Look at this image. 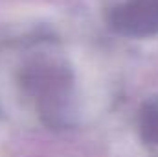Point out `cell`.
<instances>
[{"label":"cell","mask_w":158,"mask_h":157,"mask_svg":"<svg viewBox=\"0 0 158 157\" xmlns=\"http://www.w3.org/2000/svg\"><path fill=\"white\" fill-rule=\"evenodd\" d=\"M107 24L123 37H153L158 34V0H121L110 7Z\"/></svg>","instance_id":"7a4b0ae2"},{"label":"cell","mask_w":158,"mask_h":157,"mask_svg":"<svg viewBox=\"0 0 158 157\" xmlns=\"http://www.w3.org/2000/svg\"><path fill=\"white\" fill-rule=\"evenodd\" d=\"M22 92L33 100L46 126H68L74 98V70L57 56L39 54L24 63L19 72Z\"/></svg>","instance_id":"6da1fadb"},{"label":"cell","mask_w":158,"mask_h":157,"mask_svg":"<svg viewBox=\"0 0 158 157\" xmlns=\"http://www.w3.org/2000/svg\"><path fill=\"white\" fill-rule=\"evenodd\" d=\"M138 131L145 144L158 148V98H151L140 107Z\"/></svg>","instance_id":"3957f363"}]
</instances>
